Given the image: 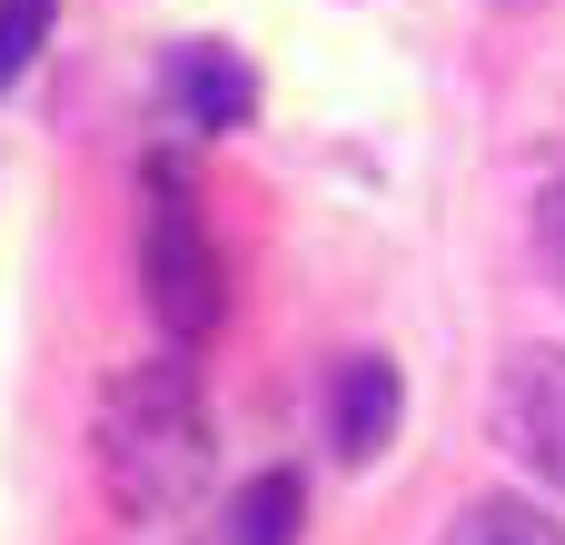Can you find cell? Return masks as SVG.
Segmentation results:
<instances>
[{"label":"cell","mask_w":565,"mask_h":545,"mask_svg":"<svg viewBox=\"0 0 565 545\" xmlns=\"http://www.w3.org/2000/svg\"><path fill=\"white\" fill-rule=\"evenodd\" d=\"M89 457H99V487L129 526L149 516H179L199 487H209V417H199V377L179 357H149V367H119L109 397H99V427H89Z\"/></svg>","instance_id":"obj_1"},{"label":"cell","mask_w":565,"mask_h":545,"mask_svg":"<svg viewBox=\"0 0 565 545\" xmlns=\"http://www.w3.org/2000/svg\"><path fill=\"white\" fill-rule=\"evenodd\" d=\"M139 288H149V318L169 328V348H199L228 318V268H218V238H209L179 159L139 169Z\"/></svg>","instance_id":"obj_2"},{"label":"cell","mask_w":565,"mask_h":545,"mask_svg":"<svg viewBox=\"0 0 565 545\" xmlns=\"http://www.w3.org/2000/svg\"><path fill=\"white\" fill-rule=\"evenodd\" d=\"M487 417H497V447L565 496V348H507Z\"/></svg>","instance_id":"obj_3"},{"label":"cell","mask_w":565,"mask_h":545,"mask_svg":"<svg viewBox=\"0 0 565 545\" xmlns=\"http://www.w3.org/2000/svg\"><path fill=\"white\" fill-rule=\"evenodd\" d=\"M397 417H407L397 367H387V357H338V397H328V437H338V457H348V467H377L387 437H397Z\"/></svg>","instance_id":"obj_4"},{"label":"cell","mask_w":565,"mask_h":545,"mask_svg":"<svg viewBox=\"0 0 565 545\" xmlns=\"http://www.w3.org/2000/svg\"><path fill=\"white\" fill-rule=\"evenodd\" d=\"M169 109H179L189 129H238V119L258 109V79H248V60L218 50V40H179V50H169Z\"/></svg>","instance_id":"obj_5"},{"label":"cell","mask_w":565,"mask_h":545,"mask_svg":"<svg viewBox=\"0 0 565 545\" xmlns=\"http://www.w3.org/2000/svg\"><path fill=\"white\" fill-rule=\"evenodd\" d=\"M298 516H308V487L298 477H248L218 516V545H298Z\"/></svg>","instance_id":"obj_6"},{"label":"cell","mask_w":565,"mask_h":545,"mask_svg":"<svg viewBox=\"0 0 565 545\" xmlns=\"http://www.w3.org/2000/svg\"><path fill=\"white\" fill-rule=\"evenodd\" d=\"M437 545H565V526L536 496H477V506H457V526Z\"/></svg>","instance_id":"obj_7"},{"label":"cell","mask_w":565,"mask_h":545,"mask_svg":"<svg viewBox=\"0 0 565 545\" xmlns=\"http://www.w3.org/2000/svg\"><path fill=\"white\" fill-rule=\"evenodd\" d=\"M40 40H50V0H0V89L40 60Z\"/></svg>","instance_id":"obj_8"},{"label":"cell","mask_w":565,"mask_h":545,"mask_svg":"<svg viewBox=\"0 0 565 545\" xmlns=\"http://www.w3.org/2000/svg\"><path fill=\"white\" fill-rule=\"evenodd\" d=\"M536 258H546V278L565 288V179L536 199Z\"/></svg>","instance_id":"obj_9"}]
</instances>
